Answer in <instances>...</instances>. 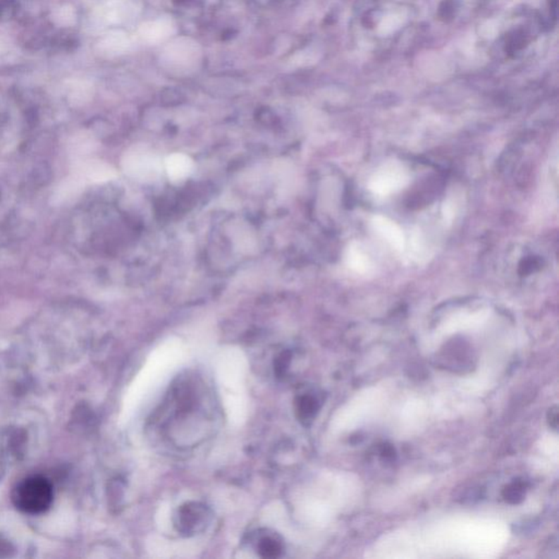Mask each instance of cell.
Here are the masks:
<instances>
[{
  "instance_id": "6da1fadb",
  "label": "cell",
  "mask_w": 559,
  "mask_h": 559,
  "mask_svg": "<svg viewBox=\"0 0 559 559\" xmlns=\"http://www.w3.org/2000/svg\"><path fill=\"white\" fill-rule=\"evenodd\" d=\"M13 505L18 510L27 515H41L53 504V485L43 477H30L23 479L11 494Z\"/></svg>"
},
{
  "instance_id": "7a4b0ae2",
  "label": "cell",
  "mask_w": 559,
  "mask_h": 559,
  "mask_svg": "<svg viewBox=\"0 0 559 559\" xmlns=\"http://www.w3.org/2000/svg\"><path fill=\"white\" fill-rule=\"evenodd\" d=\"M125 171L129 176L142 183L158 180L163 171V163L158 155L148 149L140 148L126 155Z\"/></svg>"
},
{
  "instance_id": "3957f363",
  "label": "cell",
  "mask_w": 559,
  "mask_h": 559,
  "mask_svg": "<svg viewBox=\"0 0 559 559\" xmlns=\"http://www.w3.org/2000/svg\"><path fill=\"white\" fill-rule=\"evenodd\" d=\"M409 180V173L403 165L390 162L380 167L371 176L368 188L375 196L386 197L405 188Z\"/></svg>"
},
{
  "instance_id": "277c9868",
  "label": "cell",
  "mask_w": 559,
  "mask_h": 559,
  "mask_svg": "<svg viewBox=\"0 0 559 559\" xmlns=\"http://www.w3.org/2000/svg\"><path fill=\"white\" fill-rule=\"evenodd\" d=\"M208 509L199 503H189L178 509L176 525L178 532L184 535H192L204 530L208 521Z\"/></svg>"
},
{
  "instance_id": "5b68a950",
  "label": "cell",
  "mask_w": 559,
  "mask_h": 559,
  "mask_svg": "<svg viewBox=\"0 0 559 559\" xmlns=\"http://www.w3.org/2000/svg\"><path fill=\"white\" fill-rule=\"evenodd\" d=\"M163 168L171 182L174 184H182L192 175L194 171V161L185 153H173L165 159Z\"/></svg>"
},
{
  "instance_id": "8992f818",
  "label": "cell",
  "mask_w": 559,
  "mask_h": 559,
  "mask_svg": "<svg viewBox=\"0 0 559 559\" xmlns=\"http://www.w3.org/2000/svg\"><path fill=\"white\" fill-rule=\"evenodd\" d=\"M374 230L380 235L386 242H389L398 252H403L405 248V234L401 228L393 221L381 216H376L371 221Z\"/></svg>"
},
{
  "instance_id": "52a82bcc",
  "label": "cell",
  "mask_w": 559,
  "mask_h": 559,
  "mask_svg": "<svg viewBox=\"0 0 559 559\" xmlns=\"http://www.w3.org/2000/svg\"><path fill=\"white\" fill-rule=\"evenodd\" d=\"M346 264L350 269L360 274H367L373 269L371 259L359 245L352 244L346 252Z\"/></svg>"
},
{
  "instance_id": "ba28073f",
  "label": "cell",
  "mask_w": 559,
  "mask_h": 559,
  "mask_svg": "<svg viewBox=\"0 0 559 559\" xmlns=\"http://www.w3.org/2000/svg\"><path fill=\"white\" fill-rule=\"evenodd\" d=\"M298 417L303 423H309L319 411V403L314 395H304L296 402Z\"/></svg>"
},
{
  "instance_id": "9c48e42d",
  "label": "cell",
  "mask_w": 559,
  "mask_h": 559,
  "mask_svg": "<svg viewBox=\"0 0 559 559\" xmlns=\"http://www.w3.org/2000/svg\"><path fill=\"white\" fill-rule=\"evenodd\" d=\"M283 551V545L274 535H266L258 542V552L264 558H276Z\"/></svg>"
},
{
  "instance_id": "30bf717a",
  "label": "cell",
  "mask_w": 559,
  "mask_h": 559,
  "mask_svg": "<svg viewBox=\"0 0 559 559\" xmlns=\"http://www.w3.org/2000/svg\"><path fill=\"white\" fill-rule=\"evenodd\" d=\"M504 497L510 504H518L524 497V489L520 483H513L510 486L506 487Z\"/></svg>"
},
{
  "instance_id": "8fae6325",
  "label": "cell",
  "mask_w": 559,
  "mask_h": 559,
  "mask_svg": "<svg viewBox=\"0 0 559 559\" xmlns=\"http://www.w3.org/2000/svg\"><path fill=\"white\" fill-rule=\"evenodd\" d=\"M525 43H527V39H525V35L522 32H515L507 41L506 51L509 54L516 53L519 49L524 47Z\"/></svg>"
},
{
  "instance_id": "7c38bea8",
  "label": "cell",
  "mask_w": 559,
  "mask_h": 559,
  "mask_svg": "<svg viewBox=\"0 0 559 559\" xmlns=\"http://www.w3.org/2000/svg\"><path fill=\"white\" fill-rule=\"evenodd\" d=\"M290 363V354H280L274 362V373L278 377H283Z\"/></svg>"
},
{
  "instance_id": "4fadbf2b",
  "label": "cell",
  "mask_w": 559,
  "mask_h": 559,
  "mask_svg": "<svg viewBox=\"0 0 559 559\" xmlns=\"http://www.w3.org/2000/svg\"><path fill=\"white\" fill-rule=\"evenodd\" d=\"M453 13H455V5H453V1L451 0H445L441 7V18L447 19V18L453 17Z\"/></svg>"
},
{
  "instance_id": "5bb4252c",
  "label": "cell",
  "mask_w": 559,
  "mask_h": 559,
  "mask_svg": "<svg viewBox=\"0 0 559 559\" xmlns=\"http://www.w3.org/2000/svg\"><path fill=\"white\" fill-rule=\"evenodd\" d=\"M548 421H550V425L554 429H557V426H558V411H557V407H552L550 410V413H548Z\"/></svg>"
}]
</instances>
